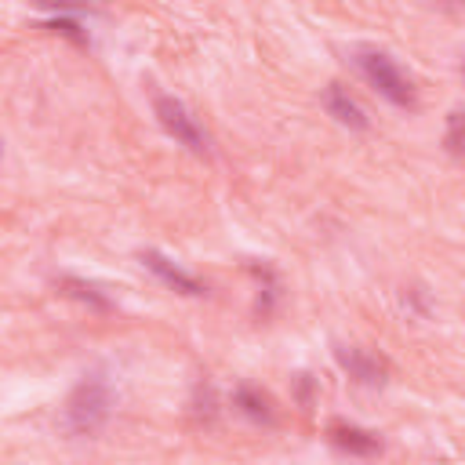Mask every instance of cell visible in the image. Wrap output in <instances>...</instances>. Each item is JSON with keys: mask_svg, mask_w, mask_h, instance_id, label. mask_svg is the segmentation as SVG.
Masks as SVG:
<instances>
[{"mask_svg": "<svg viewBox=\"0 0 465 465\" xmlns=\"http://www.w3.org/2000/svg\"><path fill=\"white\" fill-rule=\"evenodd\" d=\"M113 411V392L102 378H88L73 389L70 404H65V429L73 436H91L109 422Z\"/></svg>", "mask_w": 465, "mask_h": 465, "instance_id": "cell-1", "label": "cell"}, {"mask_svg": "<svg viewBox=\"0 0 465 465\" xmlns=\"http://www.w3.org/2000/svg\"><path fill=\"white\" fill-rule=\"evenodd\" d=\"M357 65H360V73L367 77V84L382 99H389L392 106H415V84H411V77L385 51L364 47V51H357Z\"/></svg>", "mask_w": 465, "mask_h": 465, "instance_id": "cell-2", "label": "cell"}, {"mask_svg": "<svg viewBox=\"0 0 465 465\" xmlns=\"http://www.w3.org/2000/svg\"><path fill=\"white\" fill-rule=\"evenodd\" d=\"M153 113H157V120L164 124V131L178 142V146H185L189 153H208V135H204V127L196 124V116L178 102V99H171V95H157L153 99Z\"/></svg>", "mask_w": 465, "mask_h": 465, "instance_id": "cell-3", "label": "cell"}, {"mask_svg": "<svg viewBox=\"0 0 465 465\" xmlns=\"http://www.w3.org/2000/svg\"><path fill=\"white\" fill-rule=\"evenodd\" d=\"M142 265H146V270L164 284V288H171V291H178V295H189V298H201L208 288L201 284V280H196L193 273H185L182 270V265H175L171 258H164L160 251H146L142 254Z\"/></svg>", "mask_w": 465, "mask_h": 465, "instance_id": "cell-4", "label": "cell"}, {"mask_svg": "<svg viewBox=\"0 0 465 465\" xmlns=\"http://www.w3.org/2000/svg\"><path fill=\"white\" fill-rule=\"evenodd\" d=\"M339 364L349 371V378L364 382V385H382L385 382V364L367 353V349H353V346H342L339 349Z\"/></svg>", "mask_w": 465, "mask_h": 465, "instance_id": "cell-5", "label": "cell"}, {"mask_svg": "<svg viewBox=\"0 0 465 465\" xmlns=\"http://www.w3.org/2000/svg\"><path fill=\"white\" fill-rule=\"evenodd\" d=\"M327 436H331V443H335L339 451L357 454V458H367V454H378V451H382V440H378L375 433H364V429L346 426V422H335V426L327 429Z\"/></svg>", "mask_w": 465, "mask_h": 465, "instance_id": "cell-6", "label": "cell"}, {"mask_svg": "<svg viewBox=\"0 0 465 465\" xmlns=\"http://www.w3.org/2000/svg\"><path fill=\"white\" fill-rule=\"evenodd\" d=\"M323 102H327V113H331V116H335L339 124H346V127H353V131H364V127L371 124L367 113L360 109V102L349 99V91H346L342 84H331L327 95H323Z\"/></svg>", "mask_w": 465, "mask_h": 465, "instance_id": "cell-7", "label": "cell"}, {"mask_svg": "<svg viewBox=\"0 0 465 465\" xmlns=\"http://www.w3.org/2000/svg\"><path fill=\"white\" fill-rule=\"evenodd\" d=\"M237 408L251 418V422H273V411H270V400L258 392V389H251V385H240L237 389Z\"/></svg>", "mask_w": 465, "mask_h": 465, "instance_id": "cell-8", "label": "cell"}, {"mask_svg": "<svg viewBox=\"0 0 465 465\" xmlns=\"http://www.w3.org/2000/svg\"><path fill=\"white\" fill-rule=\"evenodd\" d=\"M62 295H70V298H77V302H84V306H91V309H99V313H106V309L113 306L95 284H84V280H73V277L62 280Z\"/></svg>", "mask_w": 465, "mask_h": 465, "instance_id": "cell-9", "label": "cell"}, {"mask_svg": "<svg viewBox=\"0 0 465 465\" xmlns=\"http://www.w3.org/2000/svg\"><path fill=\"white\" fill-rule=\"evenodd\" d=\"M37 8H51V12H84L91 8L88 0H33Z\"/></svg>", "mask_w": 465, "mask_h": 465, "instance_id": "cell-10", "label": "cell"}, {"mask_svg": "<svg viewBox=\"0 0 465 465\" xmlns=\"http://www.w3.org/2000/svg\"><path fill=\"white\" fill-rule=\"evenodd\" d=\"M447 150H451V153H461V113H451V124H447Z\"/></svg>", "mask_w": 465, "mask_h": 465, "instance_id": "cell-11", "label": "cell"}]
</instances>
